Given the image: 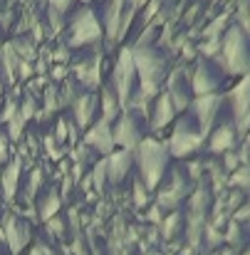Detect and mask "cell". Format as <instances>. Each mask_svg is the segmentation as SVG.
<instances>
[{
	"instance_id": "cell-27",
	"label": "cell",
	"mask_w": 250,
	"mask_h": 255,
	"mask_svg": "<svg viewBox=\"0 0 250 255\" xmlns=\"http://www.w3.org/2000/svg\"><path fill=\"white\" fill-rule=\"evenodd\" d=\"M89 178H92V186L102 193L104 186L109 183V181H107V159H102V161H97V164L92 166V176H89Z\"/></svg>"
},
{
	"instance_id": "cell-20",
	"label": "cell",
	"mask_w": 250,
	"mask_h": 255,
	"mask_svg": "<svg viewBox=\"0 0 250 255\" xmlns=\"http://www.w3.org/2000/svg\"><path fill=\"white\" fill-rule=\"evenodd\" d=\"M233 141H236V129H233V124H221L218 129H213L208 146H211V151H216V154H226V151H231Z\"/></svg>"
},
{
	"instance_id": "cell-32",
	"label": "cell",
	"mask_w": 250,
	"mask_h": 255,
	"mask_svg": "<svg viewBox=\"0 0 250 255\" xmlns=\"http://www.w3.org/2000/svg\"><path fill=\"white\" fill-rule=\"evenodd\" d=\"M17 109H20V104L15 102V97L5 99V107H2V112H0V122H2V124H7V122L17 114Z\"/></svg>"
},
{
	"instance_id": "cell-12",
	"label": "cell",
	"mask_w": 250,
	"mask_h": 255,
	"mask_svg": "<svg viewBox=\"0 0 250 255\" xmlns=\"http://www.w3.org/2000/svg\"><path fill=\"white\" fill-rule=\"evenodd\" d=\"M176 114H178V112H176V107H173L168 92H161V94L151 102V109H149V127H151L154 131H161L164 127H168V124L173 122Z\"/></svg>"
},
{
	"instance_id": "cell-18",
	"label": "cell",
	"mask_w": 250,
	"mask_h": 255,
	"mask_svg": "<svg viewBox=\"0 0 250 255\" xmlns=\"http://www.w3.org/2000/svg\"><path fill=\"white\" fill-rule=\"evenodd\" d=\"M17 67H20V57L12 50V42H5L0 47V77H2L5 85L17 82Z\"/></svg>"
},
{
	"instance_id": "cell-15",
	"label": "cell",
	"mask_w": 250,
	"mask_h": 255,
	"mask_svg": "<svg viewBox=\"0 0 250 255\" xmlns=\"http://www.w3.org/2000/svg\"><path fill=\"white\" fill-rule=\"evenodd\" d=\"M75 80L89 92H94L102 80V57L99 55H89L87 60L75 65Z\"/></svg>"
},
{
	"instance_id": "cell-42",
	"label": "cell",
	"mask_w": 250,
	"mask_h": 255,
	"mask_svg": "<svg viewBox=\"0 0 250 255\" xmlns=\"http://www.w3.org/2000/svg\"><path fill=\"white\" fill-rule=\"evenodd\" d=\"M2 94H5V82H2V77H0V104H2Z\"/></svg>"
},
{
	"instance_id": "cell-10",
	"label": "cell",
	"mask_w": 250,
	"mask_h": 255,
	"mask_svg": "<svg viewBox=\"0 0 250 255\" xmlns=\"http://www.w3.org/2000/svg\"><path fill=\"white\" fill-rule=\"evenodd\" d=\"M221 97L213 92V94H201L191 102V109H193V117H196V124L201 127L203 134H208L213 129V122L221 112Z\"/></svg>"
},
{
	"instance_id": "cell-37",
	"label": "cell",
	"mask_w": 250,
	"mask_h": 255,
	"mask_svg": "<svg viewBox=\"0 0 250 255\" xmlns=\"http://www.w3.org/2000/svg\"><path fill=\"white\" fill-rule=\"evenodd\" d=\"M10 161V139L7 134L0 131V164H7Z\"/></svg>"
},
{
	"instance_id": "cell-23",
	"label": "cell",
	"mask_w": 250,
	"mask_h": 255,
	"mask_svg": "<svg viewBox=\"0 0 250 255\" xmlns=\"http://www.w3.org/2000/svg\"><path fill=\"white\" fill-rule=\"evenodd\" d=\"M166 92H168V97H171V102H173V107H176V112H183L186 107H191L188 89H186V85L181 82V77H178V75H171Z\"/></svg>"
},
{
	"instance_id": "cell-13",
	"label": "cell",
	"mask_w": 250,
	"mask_h": 255,
	"mask_svg": "<svg viewBox=\"0 0 250 255\" xmlns=\"http://www.w3.org/2000/svg\"><path fill=\"white\" fill-rule=\"evenodd\" d=\"M107 159V181L112 183V186H119L124 178H126V173L131 169V161H134V154L131 151H126V149H114L109 156H104Z\"/></svg>"
},
{
	"instance_id": "cell-31",
	"label": "cell",
	"mask_w": 250,
	"mask_h": 255,
	"mask_svg": "<svg viewBox=\"0 0 250 255\" xmlns=\"http://www.w3.org/2000/svg\"><path fill=\"white\" fill-rule=\"evenodd\" d=\"M42 181H45L42 171H40V169H32V171H30V178H27V186H25V196H27V201H30V198H35V193L40 191Z\"/></svg>"
},
{
	"instance_id": "cell-17",
	"label": "cell",
	"mask_w": 250,
	"mask_h": 255,
	"mask_svg": "<svg viewBox=\"0 0 250 255\" xmlns=\"http://www.w3.org/2000/svg\"><path fill=\"white\" fill-rule=\"evenodd\" d=\"M186 193V178L178 176V173H171V181L166 186H159V198H156V206L161 208H176L178 201L183 198Z\"/></svg>"
},
{
	"instance_id": "cell-8",
	"label": "cell",
	"mask_w": 250,
	"mask_h": 255,
	"mask_svg": "<svg viewBox=\"0 0 250 255\" xmlns=\"http://www.w3.org/2000/svg\"><path fill=\"white\" fill-rule=\"evenodd\" d=\"M2 228H5V246H7V251L10 255H20L25 248H27V243H30V226L22 221V218H17L15 213H7V216H2Z\"/></svg>"
},
{
	"instance_id": "cell-33",
	"label": "cell",
	"mask_w": 250,
	"mask_h": 255,
	"mask_svg": "<svg viewBox=\"0 0 250 255\" xmlns=\"http://www.w3.org/2000/svg\"><path fill=\"white\" fill-rule=\"evenodd\" d=\"M45 149H47V154L52 156V159H62V144L50 134V136H45Z\"/></svg>"
},
{
	"instance_id": "cell-14",
	"label": "cell",
	"mask_w": 250,
	"mask_h": 255,
	"mask_svg": "<svg viewBox=\"0 0 250 255\" xmlns=\"http://www.w3.org/2000/svg\"><path fill=\"white\" fill-rule=\"evenodd\" d=\"M97 107H99V99H97L94 92L77 94V99L72 102V117H75V124L80 129H89L92 127L94 114H97Z\"/></svg>"
},
{
	"instance_id": "cell-24",
	"label": "cell",
	"mask_w": 250,
	"mask_h": 255,
	"mask_svg": "<svg viewBox=\"0 0 250 255\" xmlns=\"http://www.w3.org/2000/svg\"><path fill=\"white\" fill-rule=\"evenodd\" d=\"M62 107V99H60V89L55 85L45 87V112H37L35 119H47L50 114H55L57 109Z\"/></svg>"
},
{
	"instance_id": "cell-28",
	"label": "cell",
	"mask_w": 250,
	"mask_h": 255,
	"mask_svg": "<svg viewBox=\"0 0 250 255\" xmlns=\"http://www.w3.org/2000/svg\"><path fill=\"white\" fill-rule=\"evenodd\" d=\"M25 124H27V122H25L20 114H15V117L5 124V127H7V131H5V134H7V139H10V141H20V139H22V134H25Z\"/></svg>"
},
{
	"instance_id": "cell-6",
	"label": "cell",
	"mask_w": 250,
	"mask_h": 255,
	"mask_svg": "<svg viewBox=\"0 0 250 255\" xmlns=\"http://www.w3.org/2000/svg\"><path fill=\"white\" fill-rule=\"evenodd\" d=\"M223 65L228 67V72H243L246 75L250 70L246 37L238 32V27L228 30V35L223 40Z\"/></svg>"
},
{
	"instance_id": "cell-36",
	"label": "cell",
	"mask_w": 250,
	"mask_h": 255,
	"mask_svg": "<svg viewBox=\"0 0 250 255\" xmlns=\"http://www.w3.org/2000/svg\"><path fill=\"white\" fill-rule=\"evenodd\" d=\"M32 65H35V62H25V60H20V67H17V80H20V82H27V80L35 75Z\"/></svg>"
},
{
	"instance_id": "cell-26",
	"label": "cell",
	"mask_w": 250,
	"mask_h": 255,
	"mask_svg": "<svg viewBox=\"0 0 250 255\" xmlns=\"http://www.w3.org/2000/svg\"><path fill=\"white\" fill-rule=\"evenodd\" d=\"M131 198H134V206H136V208H146V206H149L151 191L146 188V183H144L141 178L134 181V186H131Z\"/></svg>"
},
{
	"instance_id": "cell-35",
	"label": "cell",
	"mask_w": 250,
	"mask_h": 255,
	"mask_svg": "<svg viewBox=\"0 0 250 255\" xmlns=\"http://www.w3.org/2000/svg\"><path fill=\"white\" fill-rule=\"evenodd\" d=\"M233 183H236V186H241V188H250V166L238 169V173L233 176Z\"/></svg>"
},
{
	"instance_id": "cell-41",
	"label": "cell",
	"mask_w": 250,
	"mask_h": 255,
	"mask_svg": "<svg viewBox=\"0 0 250 255\" xmlns=\"http://www.w3.org/2000/svg\"><path fill=\"white\" fill-rule=\"evenodd\" d=\"M82 171H84V164L82 161H75V166H72V178L80 183V178H82Z\"/></svg>"
},
{
	"instance_id": "cell-7",
	"label": "cell",
	"mask_w": 250,
	"mask_h": 255,
	"mask_svg": "<svg viewBox=\"0 0 250 255\" xmlns=\"http://www.w3.org/2000/svg\"><path fill=\"white\" fill-rule=\"evenodd\" d=\"M112 131H114V144L119 149L131 151V154L136 151L139 141L144 139L141 136V129H139V119L134 117V112H122V117L114 122Z\"/></svg>"
},
{
	"instance_id": "cell-30",
	"label": "cell",
	"mask_w": 250,
	"mask_h": 255,
	"mask_svg": "<svg viewBox=\"0 0 250 255\" xmlns=\"http://www.w3.org/2000/svg\"><path fill=\"white\" fill-rule=\"evenodd\" d=\"M17 114H20L25 122L35 119V114H37V99H35V94H25V99H22V104H20Z\"/></svg>"
},
{
	"instance_id": "cell-40",
	"label": "cell",
	"mask_w": 250,
	"mask_h": 255,
	"mask_svg": "<svg viewBox=\"0 0 250 255\" xmlns=\"http://www.w3.org/2000/svg\"><path fill=\"white\" fill-rule=\"evenodd\" d=\"M27 255H52V251H50V246H45V243H37L32 251Z\"/></svg>"
},
{
	"instance_id": "cell-5",
	"label": "cell",
	"mask_w": 250,
	"mask_h": 255,
	"mask_svg": "<svg viewBox=\"0 0 250 255\" xmlns=\"http://www.w3.org/2000/svg\"><path fill=\"white\" fill-rule=\"evenodd\" d=\"M131 17H134V2H129V0H109L107 2L104 30H107L109 42H117L119 37H124Z\"/></svg>"
},
{
	"instance_id": "cell-22",
	"label": "cell",
	"mask_w": 250,
	"mask_h": 255,
	"mask_svg": "<svg viewBox=\"0 0 250 255\" xmlns=\"http://www.w3.org/2000/svg\"><path fill=\"white\" fill-rule=\"evenodd\" d=\"M191 89L196 92V97H201V94H213V92L218 89V77H216L206 65H201V67L196 70V75H193Z\"/></svg>"
},
{
	"instance_id": "cell-39",
	"label": "cell",
	"mask_w": 250,
	"mask_h": 255,
	"mask_svg": "<svg viewBox=\"0 0 250 255\" xmlns=\"http://www.w3.org/2000/svg\"><path fill=\"white\" fill-rule=\"evenodd\" d=\"M47 2H50V7L57 10V12H67L70 5H72V0H47Z\"/></svg>"
},
{
	"instance_id": "cell-2",
	"label": "cell",
	"mask_w": 250,
	"mask_h": 255,
	"mask_svg": "<svg viewBox=\"0 0 250 255\" xmlns=\"http://www.w3.org/2000/svg\"><path fill=\"white\" fill-rule=\"evenodd\" d=\"M136 65H134V55H131V47H124L119 52V60L114 65V72H112V89L117 92L124 112L129 107V99L136 89Z\"/></svg>"
},
{
	"instance_id": "cell-16",
	"label": "cell",
	"mask_w": 250,
	"mask_h": 255,
	"mask_svg": "<svg viewBox=\"0 0 250 255\" xmlns=\"http://www.w3.org/2000/svg\"><path fill=\"white\" fill-rule=\"evenodd\" d=\"M20 173H22V159L15 156L5 164V169L0 173V196L10 203L15 201L17 196V188H20Z\"/></svg>"
},
{
	"instance_id": "cell-43",
	"label": "cell",
	"mask_w": 250,
	"mask_h": 255,
	"mask_svg": "<svg viewBox=\"0 0 250 255\" xmlns=\"http://www.w3.org/2000/svg\"><path fill=\"white\" fill-rule=\"evenodd\" d=\"M0 241L5 243V228H2V223H0Z\"/></svg>"
},
{
	"instance_id": "cell-1",
	"label": "cell",
	"mask_w": 250,
	"mask_h": 255,
	"mask_svg": "<svg viewBox=\"0 0 250 255\" xmlns=\"http://www.w3.org/2000/svg\"><path fill=\"white\" fill-rule=\"evenodd\" d=\"M168 159H171L168 144H164L161 139L146 136V139L139 141V146L134 151V161H136L139 176H141V181L146 183L149 191H154V188L161 186L164 173L168 169Z\"/></svg>"
},
{
	"instance_id": "cell-25",
	"label": "cell",
	"mask_w": 250,
	"mask_h": 255,
	"mask_svg": "<svg viewBox=\"0 0 250 255\" xmlns=\"http://www.w3.org/2000/svg\"><path fill=\"white\" fill-rule=\"evenodd\" d=\"M12 50H15V52H17V57H20V60H25V62H35V60H37L35 42H30L27 37L12 40Z\"/></svg>"
},
{
	"instance_id": "cell-21",
	"label": "cell",
	"mask_w": 250,
	"mask_h": 255,
	"mask_svg": "<svg viewBox=\"0 0 250 255\" xmlns=\"http://www.w3.org/2000/svg\"><path fill=\"white\" fill-rule=\"evenodd\" d=\"M60 208H62V196H60L55 188H50V191L40 198V203H37L35 213H37V218L45 223V221H50V218L60 216Z\"/></svg>"
},
{
	"instance_id": "cell-3",
	"label": "cell",
	"mask_w": 250,
	"mask_h": 255,
	"mask_svg": "<svg viewBox=\"0 0 250 255\" xmlns=\"http://www.w3.org/2000/svg\"><path fill=\"white\" fill-rule=\"evenodd\" d=\"M203 136H206V134L201 131V127H198L196 122H191V119H178V124H176L173 131H171V139L166 141L171 156H176V159L191 156L193 151L201 149Z\"/></svg>"
},
{
	"instance_id": "cell-19",
	"label": "cell",
	"mask_w": 250,
	"mask_h": 255,
	"mask_svg": "<svg viewBox=\"0 0 250 255\" xmlns=\"http://www.w3.org/2000/svg\"><path fill=\"white\" fill-rule=\"evenodd\" d=\"M99 109H102V119H104V122H109V124H114V122L122 117L124 107H122V102H119L117 92L112 89V85L102 89V97H99Z\"/></svg>"
},
{
	"instance_id": "cell-44",
	"label": "cell",
	"mask_w": 250,
	"mask_h": 255,
	"mask_svg": "<svg viewBox=\"0 0 250 255\" xmlns=\"http://www.w3.org/2000/svg\"><path fill=\"white\" fill-rule=\"evenodd\" d=\"M80 2H84V5H87V2H89V0H80Z\"/></svg>"
},
{
	"instance_id": "cell-38",
	"label": "cell",
	"mask_w": 250,
	"mask_h": 255,
	"mask_svg": "<svg viewBox=\"0 0 250 255\" xmlns=\"http://www.w3.org/2000/svg\"><path fill=\"white\" fill-rule=\"evenodd\" d=\"M164 221V213H161V206H154V208H149V223H154V226H159Z\"/></svg>"
},
{
	"instance_id": "cell-29",
	"label": "cell",
	"mask_w": 250,
	"mask_h": 255,
	"mask_svg": "<svg viewBox=\"0 0 250 255\" xmlns=\"http://www.w3.org/2000/svg\"><path fill=\"white\" fill-rule=\"evenodd\" d=\"M178 226H181V216H178V213H168L166 218L159 223L161 236H164V238H173V236L178 233Z\"/></svg>"
},
{
	"instance_id": "cell-4",
	"label": "cell",
	"mask_w": 250,
	"mask_h": 255,
	"mask_svg": "<svg viewBox=\"0 0 250 255\" xmlns=\"http://www.w3.org/2000/svg\"><path fill=\"white\" fill-rule=\"evenodd\" d=\"M102 25L97 20V15L89 10V7H82L72 15L70 20V45L72 47H87V45H94L102 40Z\"/></svg>"
},
{
	"instance_id": "cell-34",
	"label": "cell",
	"mask_w": 250,
	"mask_h": 255,
	"mask_svg": "<svg viewBox=\"0 0 250 255\" xmlns=\"http://www.w3.org/2000/svg\"><path fill=\"white\" fill-rule=\"evenodd\" d=\"M45 226H47V233H50V236H62V233H65V221H62L60 216L45 221Z\"/></svg>"
},
{
	"instance_id": "cell-9",
	"label": "cell",
	"mask_w": 250,
	"mask_h": 255,
	"mask_svg": "<svg viewBox=\"0 0 250 255\" xmlns=\"http://www.w3.org/2000/svg\"><path fill=\"white\" fill-rule=\"evenodd\" d=\"M231 104H233V119L241 134H246L250 129V72L241 80V85L233 89L231 94Z\"/></svg>"
},
{
	"instance_id": "cell-45",
	"label": "cell",
	"mask_w": 250,
	"mask_h": 255,
	"mask_svg": "<svg viewBox=\"0 0 250 255\" xmlns=\"http://www.w3.org/2000/svg\"><path fill=\"white\" fill-rule=\"evenodd\" d=\"M0 173H2V171H0Z\"/></svg>"
},
{
	"instance_id": "cell-11",
	"label": "cell",
	"mask_w": 250,
	"mask_h": 255,
	"mask_svg": "<svg viewBox=\"0 0 250 255\" xmlns=\"http://www.w3.org/2000/svg\"><path fill=\"white\" fill-rule=\"evenodd\" d=\"M84 144H87L92 151H97V154H102V156H109V154L117 149L112 124H109V122H104V119L92 122V127H89V129H87V134H84Z\"/></svg>"
}]
</instances>
